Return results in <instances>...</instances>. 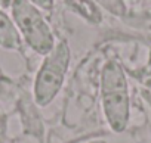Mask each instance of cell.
Masks as SVG:
<instances>
[{
    "instance_id": "cell-8",
    "label": "cell",
    "mask_w": 151,
    "mask_h": 143,
    "mask_svg": "<svg viewBox=\"0 0 151 143\" xmlns=\"http://www.w3.org/2000/svg\"><path fill=\"white\" fill-rule=\"evenodd\" d=\"M12 5V0H0V8L3 9H9Z\"/></svg>"
},
{
    "instance_id": "cell-2",
    "label": "cell",
    "mask_w": 151,
    "mask_h": 143,
    "mask_svg": "<svg viewBox=\"0 0 151 143\" xmlns=\"http://www.w3.org/2000/svg\"><path fill=\"white\" fill-rule=\"evenodd\" d=\"M12 19L22 40L36 53L46 56L55 47V37L42 11L30 0H12Z\"/></svg>"
},
{
    "instance_id": "cell-7",
    "label": "cell",
    "mask_w": 151,
    "mask_h": 143,
    "mask_svg": "<svg viewBox=\"0 0 151 143\" xmlns=\"http://www.w3.org/2000/svg\"><path fill=\"white\" fill-rule=\"evenodd\" d=\"M30 2L42 11H52L53 8V0H30Z\"/></svg>"
},
{
    "instance_id": "cell-1",
    "label": "cell",
    "mask_w": 151,
    "mask_h": 143,
    "mask_svg": "<svg viewBox=\"0 0 151 143\" xmlns=\"http://www.w3.org/2000/svg\"><path fill=\"white\" fill-rule=\"evenodd\" d=\"M101 102L110 128L123 133L130 118V97L126 74L117 60H108L102 68Z\"/></svg>"
},
{
    "instance_id": "cell-5",
    "label": "cell",
    "mask_w": 151,
    "mask_h": 143,
    "mask_svg": "<svg viewBox=\"0 0 151 143\" xmlns=\"http://www.w3.org/2000/svg\"><path fill=\"white\" fill-rule=\"evenodd\" d=\"M64 2L79 15H82L85 19H88L91 24H99L102 19L101 11L98 9L93 0H64Z\"/></svg>"
},
{
    "instance_id": "cell-3",
    "label": "cell",
    "mask_w": 151,
    "mask_h": 143,
    "mask_svg": "<svg viewBox=\"0 0 151 143\" xmlns=\"http://www.w3.org/2000/svg\"><path fill=\"white\" fill-rule=\"evenodd\" d=\"M70 47L62 40L45 56L34 80V100L39 106H47L61 92L70 65Z\"/></svg>"
},
{
    "instance_id": "cell-9",
    "label": "cell",
    "mask_w": 151,
    "mask_h": 143,
    "mask_svg": "<svg viewBox=\"0 0 151 143\" xmlns=\"http://www.w3.org/2000/svg\"><path fill=\"white\" fill-rule=\"evenodd\" d=\"M93 143H105V142H93Z\"/></svg>"
},
{
    "instance_id": "cell-4",
    "label": "cell",
    "mask_w": 151,
    "mask_h": 143,
    "mask_svg": "<svg viewBox=\"0 0 151 143\" xmlns=\"http://www.w3.org/2000/svg\"><path fill=\"white\" fill-rule=\"evenodd\" d=\"M22 46V37L14 22V19L0 8V47L6 50H19Z\"/></svg>"
},
{
    "instance_id": "cell-6",
    "label": "cell",
    "mask_w": 151,
    "mask_h": 143,
    "mask_svg": "<svg viewBox=\"0 0 151 143\" xmlns=\"http://www.w3.org/2000/svg\"><path fill=\"white\" fill-rule=\"evenodd\" d=\"M99 2L113 14L116 15H123L124 14V5L122 0H99Z\"/></svg>"
}]
</instances>
